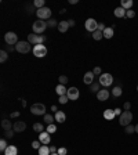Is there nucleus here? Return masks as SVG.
<instances>
[{
  "instance_id": "11",
  "label": "nucleus",
  "mask_w": 138,
  "mask_h": 155,
  "mask_svg": "<svg viewBox=\"0 0 138 155\" xmlns=\"http://www.w3.org/2000/svg\"><path fill=\"white\" fill-rule=\"evenodd\" d=\"M66 96H68V98L69 100H72V101H76L79 97H80V92H79V89L77 87H69L68 89V93H66Z\"/></svg>"
},
{
  "instance_id": "39",
  "label": "nucleus",
  "mask_w": 138,
  "mask_h": 155,
  "mask_svg": "<svg viewBox=\"0 0 138 155\" xmlns=\"http://www.w3.org/2000/svg\"><path fill=\"white\" fill-rule=\"evenodd\" d=\"M58 101H60V104H66L69 101V98H68V96H61V97L58 98Z\"/></svg>"
},
{
  "instance_id": "4",
  "label": "nucleus",
  "mask_w": 138,
  "mask_h": 155,
  "mask_svg": "<svg viewBox=\"0 0 138 155\" xmlns=\"http://www.w3.org/2000/svg\"><path fill=\"white\" fill-rule=\"evenodd\" d=\"M36 16H38L39 20H43V21H48L51 20V10L48 7H43V8H39L36 10Z\"/></svg>"
},
{
  "instance_id": "21",
  "label": "nucleus",
  "mask_w": 138,
  "mask_h": 155,
  "mask_svg": "<svg viewBox=\"0 0 138 155\" xmlns=\"http://www.w3.org/2000/svg\"><path fill=\"white\" fill-rule=\"evenodd\" d=\"M115 116H116V114H115L113 109H105V111H104V118L108 119V121H112Z\"/></svg>"
},
{
  "instance_id": "33",
  "label": "nucleus",
  "mask_w": 138,
  "mask_h": 155,
  "mask_svg": "<svg viewBox=\"0 0 138 155\" xmlns=\"http://www.w3.org/2000/svg\"><path fill=\"white\" fill-rule=\"evenodd\" d=\"M7 141H6V139H1L0 140V151H1V152H4V151H6V150H7Z\"/></svg>"
},
{
  "instance_id": "31",
  "label": "nucleus",
  "mask_w": 138,
  "mask_h": 155,
  "mask_svg": "<svg viewBox=\"0 0 138 155\" xmlns=\"http://www.w3.org/2000/svg\"><path fill=\"white\" fill-rule=\"evenodd\" d=\"M8 58V53L6 50H1L0 51V62H6Z\"/></svg>"
},
{
  "instance_id": "14",
  "label": "nucleus",
  "mask_w": 138,
  "mask_h": 155,
  "mask_svg": "<svg viewBox=\"0 0 138 155\" xmlns=\"http://www.w3.org/2000/svg\"><path fill=\"white\" fill-rule=\"evenodd\" d=\"M109 96H111V93L108 92L107 89H101L100 92L97 93V98L100 101H107L109 98Z\"/></svg>"
},
{
  "instance_id": "18",
  "label": "nucleus",
  "mask_w": 138,
  "mask_h": 155,
  "mask_svg": "<svg viewBox=\"0 0 138 155\" xmlns=\"http://www.w3.org/2000/svg\"><path fill=\"white\" fill-rule=\"evenodd\" d=\"M55 92H57V94L61 97V96H66V93H68V89L65 87V85H58L57 87H55Z\"/></svg>"
},
{
  "instance_id": "36",
  "label": "nucleus",
  "mask_w": 138,
  "mask_h": 155,
  "mask_svg": "<svg viewBox=\"0 0 138 155\" xmlns=\"http://www.w3.org/2000/svg\"><path fill=\"white\" fill-rule=\"evenodd\" d=\"M46 132H48L50 133V134H51V133H55L57 132V126H55V125H48V126H47V130Z\"/></svg>"
},
{
  "instance_id": "55",
  "label": "nucleus",
  "mask_w": 138,
  "mask_h": 155,
  "mask_svg": "<svg viewBox=\"0 0 138 155\" xmlns=\"http://www.w3.org/2000/svg\"><path fill=\"white\" fill-rule=\"evenodd\" d=\"M137 92H138V86H137Z\"/></svg>"
},
{
  "instance_id": "16",
  "label": "nucleus",
  "mask_w": 138,
  "mask_h": 155,
  "mask_svg": "<svg viewBox=\"0 0 138 155\" xmlns=\"http://www.w3.org/2000/svg\"><path fill=\"white\" fill-rule=\"evenodd\" d=\"M55 122H58V123H64L65 121H66V115H65V112L64 111H58V112H55Z\"/></svg>"
},
{
  "instance_id": "23",
  "label": "nucleus",
  "mask_w": 138,
  "mask_h": 155,
  "mask_svg": "<svg viewBox=\"0 0 138 155\" xmlns=\"http://www.w3.org/2000/svg\"><path fill=\"white\" fill-rule=\"evenodd\" d=\"M55 121V118L53 115H50V114H46V115L43 116V122L48 126V125H53V122Z\"/></svg>"
},
{
  "instance_id": "22",
  "label": "nucleus",
  "mask_w": 138,
  "mask_h": 155,
  "mask_svg": "<svg viewBox=\"0 0 138 155\" xmlns=\"http://www.w3.org/2000/svg\"><path fill=\"white\" fill-rule=\"evenodd\" d=\"M4 155H18V150H17L15 146H8L7 150L3 152Z\"/></svg>"
},
{
  "instance_id": "17",
  "label": "nucleus",
  "mask_w": 138,
  "mask_h": 155,
  "mask_svg": "<svg viewBox=\"0 0 138 155\" xmlns=\"http://www.w3.org/2000/svg\"><path fill=\"white\" fill-rule=\"evenodd\" d=\"M57 28H58V31L61 32V33H65V32L68 31L70 26H69L68 21H61V22L58 24V26H57Z\"/></svg>"
},
{
  "instance_id": "49",
  "label": "nucleus",
  "mask_w": 138,
  "mask_h": 155,
  "mask_svg": "<svg viewBox=\"0 0 138 155\" xmlns=\"http://www.w3.org/2000/svg\"><path fill=\"white\" fill-rule=\"evenodd\" d=\"M113 111H115V114H116V115H119V116H120V115H122V109H119V108H116V109H113Z\"/></svg>"
},
{
  "instance_id": "34",
  "label": "nucleus",
  "mask_w": 138,
  "mask_h": 155,
  "mask_svg": "<svg viewBox=\"0 0 138 155\" xmlns=\"http://www.w3.org/2000/svg\"><path fill=\"white\" fill-rule=\"evenodd\" d=\"M33 6H35V7H38V10H39V8L46 7V6H44V0H35V1H33Z\"/></svg>"
},
{
  "instance_id": "44",
  "label": "nucleus",
  "mask_w": 138,
  "mask_h": 155,
  "mask_svg": "<svg viewBox=\"0 0 138 155\" xmlns=\"http://www.w3.org/2000/svg\"><path fill=\"white\" fill-rule=\"evenodd\" d=\"M92 73L97 76V75H101V67H95L94 69H92Z\"/></svg>"
},
{
  "instance_id": "28",
  "label": "nucleus",
  "mask_w": 138,
  "mask_h": 155,
  "mask_svg": "<svg viewBox=\"0 0 138 155\" xmlns=\"http://www.w3.org/2000/svg\"><path fill=\"white\" fill-rule=\"evenodd\" d=\"M122 94H123L122 87H119V86H116V87H113V89H112V96H115V97H120Z\"/></svg>"
},
{
  "instance_id": "52",
  "label": "nucleus",
  "mask_w": 138,
  "mask_h": 155,
  "mask_svg": "<svg viewBox=\"0 0 138 155\" xmlns=\"http://www.w3.org/2000/svg\"><path fill=\"white\" fill-rule=\"evenodd\" d=\"M21 102H22V107H26V101L23 100V98H21Z\"/></svg>"
},
{
  "instance_id": "13",
  "label": "nucleus",
  "mask_w": 138,
  "mask_h": 155,
  "mask_svg": "<svg viewBox=\"0 0 138 155\" xmlns=\"http://www.w3.org/2000/svg\"><path fill=\"white\" fill-rule=\"evenodd\" d=\"M94 78H95V75L92 73V71L86 72L84 78H83V82H84V85H90V86H91L92 83H94Z\"/></svg>"
},
{
  "instance_id": "38",
  "label": "nucleus",
  "mask_w": 138,
  "mask_h": 155,
  "mask_svg": "<svg viewBox=\"0 0 138 155\" xmlns=\"http://www.w3.org/2000/svg\"><path fill=\"white\" fill-rule=\"evenodd\" d=\"M42 146H43V144H42L39 140H36V141H33V143H32V148H35V150H39Z\"/></svg>"
},
{
  "instance_id": "53",
  "label": "nucleus",
  "mask_w": 138,
  "mask_h": 155,
  "mask_svg": "<svg viewBox=\"0 0 138 155\" xmlns=\"http://www.w3.org/2000/svg\"><path fill=\"white\" fill-rule=\"evenodd\" d=\"M135 133H138V125H135Z\"/></svg>"
},
{
  "instance_id": "24",
  "label": "nucleus",
  "mask_w": 138,
  "mask_h": 155,
  "mask_svg": "<svg viewBox=\"0 0 138 155\" xmlns=\"http://www.w3.org/2000/svg\"><path fill=\"white\" fill-rule=\"evenodd\" d=\"M33 130L40 134V133L44 132V126H43V123H42V122H36V123L33 125Z\"/></svg>"
},
{
  "instance_id": "2",
  "label": "nucleus",
  "mask_w": 138,
  "mask_h": 155,
  "mask_svg": "<svg viewBox=\"0 0 138 155\" xmlns=\"http://www.w3.org/2000/svg\"><path fill=\"white\" fill-rule=\"evenodd\" d=\"M131 121H133V114H131V111H123L122 115L119 116V123L122 125V126H129L131 125Z\"/></svg>"
},
{
  "instance_id": "54",
  "label": "nucleus",
  "mask_w": 138,
  "mask_h": 155,
  "mask_svg": "<svg viewBox=\"0 0 138 155\" xmlns=\"http://www.w3.org/2000/svg\"><path fill=\"white\" fill-rule=\"evenodd\" d=\"M51 155H58V154H51Z\"/></svg>"
},
{
  "instance_id": "9",
  "label": "nucleus",
  "mask_w": 138,
  "mask_h": 155,
  "mask_svg": "<svg viewBox=\"0 0 138 155\" xmlns=\"http://www.w3.org/2000/svg\"><path fill=\"white\" fill-rule=\"evenodd\" d=\"M98 24L100 22H97L94 18H88V20H86V22H84V28H86V31H88V32H95L97 29H98Z\"/></svg>"
},
{
  "instance_id": "45",
  "label": "nucleus",
  "mask_w": 138,
  "mask_h": 155,
  "mask_svg": "<svg viewBox=\"0 0 138 155\" xmlns=\"http://www.w3.org/2000/svg\"><path fill=\"white\" fill-rule=\"evenodd\" d=\"M50 152H51V154H57V152H58V148L57 147H54V146H50Z\"/></svg>"
},
{
  "instance_id": "51",
  "label": "nucleus",
  "mask_w": 138,
  "mask_h": 155,
  "mask_svg": "<svg viewBox=\"0 0 138 155\" xmlns=\"http://www.w3.org/2000/svg\"><path fill=\"white\" fill-rule=\"evenodd\" d=\"M51 111H54V112H58V108H57V105H53V107H51Z\"/></svg>"
},
{
  "instance_id": "7",
  "label": "nucleus",
  "mask_w": 138,
  "mask_h": 155,
  "mask_svg": "<svg viewBox=\"0 0 138 155\" xmlns=\"http://www.w3.org/2000/svg\"><path fill=\"white\" fill-rule=\"evenodd\" d=\"M31 112L33 115H46V105L42 102H36L31 107Z\"/></svg>"
},
{
  "instance_id": "8",
  "label": "nucleus",
  "mask_w": 138,
  "mask_h": 155,
  "mask_svg": "<svg viewBox=\"0 0 138 155\" xmlns=\"http://www.w3.org/2000/svg\"><path fill=\"white\" fill-rule=\"evenodd\" d=\"M46 40V36H43V35H36V33H29V36H28V42L31 43V44H43V42Z\"/></svg>"
},
{
  "instance_id": "15",
  "label": "nucleus",
  "mask_w": 138,
  "mask_h": 155,
  "mask_svg": "<svg viewBox=\"0 0 138 155\" xmlns=\"http://www.w3.org/2000/svg\"><path fill=\"white\" fill-rule=\"evenodd\" d=\"M25 129H26V123H25V122H21V121H19V122H15L14 126H13V130H14L15 133L23 132Z\"/></svg>"
},
{
  "instance_id": "46",
  "label": "nucleus",
  "mask_w": 138,
  "mask_h": 155,
  "mask_svg": "<svg viewBox=\"0 0 138 155\" xmlns=\"http://www.w3.org/2000/svg\"><path fill=\"white\" fill-rule=\"evenodd\" d=\"M105 29H107V26H105L104 24H102V22H100V24H98V31L104 32V31H105Z\"/></svg>"
},
{
  "instance_id": "3",
  "label": "nucleus",
  "mask_w": 138,
  "mask_h": 155,
  "mask_svg": "<svg viewBox=\"0 0 138 155\" xmlns=\"http://www.w3.org/2000/svg\"><path fill=\"white\" fill-rule=\"evenodd\" d=\"M15 50L21 54H28L31 51V43L28 40H22V42H18L15 44Z\"/></svg>"
},
{
  "instance_id": "48",
  "label": "nucleus",
  "mask_w": 138,
  "mask_h": 155,
  "mask_svg": "<svg viewBox=\"0 0 138 155\" xmlns=\"http://www.w3.org/2000/svg\"><path fill=\"white\" fill-rule=\"evenodd\" d=\"M68 24H69V26H75V25H76L75 20H68Z\"/></svg>"
},
{
  "instance_id": "35",
  "label": "nucleus",
  "mask_w": 138,
  "mask_h": 155,
  "mask_svg": "<svg viewBox=\"0 0 138 155\" xmlns=\"http://www.w3.org/2000/svg\"><path fill=\"white\" fill-rule=\"evenodd\" d=\"M58 21H57V20H54V18H51V20H48V21H47V26H48V28H54V26H58Z\"/></svg>"
},
{
  "instance_id": "43",
  "label": "nucleus",
  "mask_w": 138,
  "mask_h": 155,
  "mask_svg": "<svg viewBox=\"0 0 138 155\" xmlns=\"http://www.w3.org/2000/svg\"><path fill=\"white\" fill-rule=\"evenodd\" d=\"M123 108H124V111H130V108H131V102H130V101H126V102H124V105H123Z\"/></svg>"
},
{
  "instance_id": "42",
  "label": "nucleus",
  "mask_w": 138,
  "mask_h": 155,
  "mask_svg": "<svg viewBox=\"0 0 138 155\" xmlns=\"http://www.w3.org/2000/svg\"><path fill=\"white\" fill-rule=\"evenodd\" d=\"M14 130H7V132L4 133V137H8V139H13V136H14Z\"/></svg>"
},
{
  "instance_id": "26",
  "label": "nucleus",
  "mask_w": 138,
  "mask_h": 155,
  "mask_svg": "<svg viewBox=\"0 0 138 155\" xmlns=\"http://www.w3.org/2000/svg\"><path fill=\"white\" fill-rule=\"evenodd\" d=\"M38 151H39V155H51L48 146H42V147L39 148Z\"/></svg>"
},
{
  "instance_id": "50",
  "label": "nucleus",
  "mask_w": 138,
  "mask_h": 155,
  "mask_svg": "<svg viewBox=\"0 0 138 155\" xmlns=\"http://www.w3.org/2000/svg\"><path fill=\"white\" fill-rule=\"evenodd\" d=\"M79 0H69V4H77Z\"/></svg>"
},
{
  "instance_id": "29",
  "label": "nucleus",
  "mask_w": 138,
  "mask_h": 155,
  "mask_svg": "<svg viewBox=\"0 0 138 155\" xmlns=\"http://www.w3.org/2000/svg\"><path fill=\"white\" fill-rule=\"evenodd\" d=\"M92 39H94V40H101V39L104 38V32H101V31H98V29H97V31L95 32H92Z\"/></svg>"
},
{
  "instance_id": "12",
  "label": "nucleus",
  "mask_w": 138,
  "mask_h": 155,
  "mask_svg": "<svg viewBox=\"0 0 138 155\" xmlns=\"http://www.w3.org/2000/svg\"><path fill=\"white\" fill-rule=\"evenodd\" d=\"M39 141L43 144V146H47V144H50V141H51V137H50V133L48 132H43L39 134Z\"/></svg>"
},
{
  "instance_id": "19",
  "label": "nucleus",
  "mask_w": 138,
  "mask_h": 155,
  "mask_svg": "<svg viewBox=\"0 0 138 155\" xmlns=\"http://www.w3.org/2000/svg\"><path fill=\"white\" fill-rule=\"evenodd\" d=\"M126 10L120 6V7H116L115 11H113V14H115V17H117V18H123V17H126Z\"/></svg>"
},
{
  "instance_id": "20",
  "label": "nucleus",
  "mask_w": 138,
  "mask_h": 155,
  "mask_svg": "<svg viewBox=\"0 0 138 155\" xmlns=\"http://www.w3.org/2000/svg\"><path fill=\"white\" fill-rule=\"evenodd\" d=\"M13 126H14V125L11 123L8 119H3V121H1V127L4 129V132H7V130H13Z\"/></svg>"
},
{
  "instance_id": "40",
  "label": "nucleus",
  "mask_w": 138,
  "mask_h": 155,
  "mask_svg": "<svg viewBox=\"0 0 138 155\" xmlns=\"http://www.w3.org/2000/svg\"><path fill=\"white\" fill-rule=\"evenodd\" d=\"M58 155H66L68 154V150L65 147H61V148H58V152H57Z\"/></svg>"
},
{
  "instance_id": "30",
  "label": "nucleus",
  "mask_w": 138,
  "mask_h": 155,
  "mask_svg": "<svg viewBox=\"0 0 138 155\" xmlns=\"http://www.w3.org/2000/svg\"><path fill=\"white\" fill-rule=\"evenodd\" d=\"M100 87H101L100 82H94V83L91 85V89H90V90H91V93H98V92L101 90Z\"/></svg>"
},
{
  "instance_id": "41",
  "label": "nucleus",
  "mask_w": 138,
  "mask_h": 155,
  "mask_svg": "<svg viewBox=\"0 0 138 155\" xmlns=\"http://www.w3.org/2000/svg\"><path fill=\"white\" fill-rule=\"evenodd\" d=\"M126 17H127V18H134V17H135V11H133V10H127Z\"/></svg>"
},
{
  "instance_id": "10",
  "label": "nucleus",
  "mask_w": 138,
  "mask_h": 155,
  "mask_svg": "<svg viewBox=\"0 0 138 155\" xmlns=\"http://www.w3.org/2000/svg\"><path fill=\"white\" fill-rule=\"evenodd\" d=\"M4 40H6V43L10 44V46H15L17 43H18V36H17V33L14 32H7L6 35H4Z\"/></svg>"
},
{
  "instance_id": "32",
  "label": "nucleus",
  "mask_w": 138,
  "mask_h": 155,
  "mask_svg": "<svg viewBox=\"0 0 138 155\" xmlns=\"http://www.w3.org/2000/svg\"><path fill=\"white\" fill-rule=\"evenodd\" d=\"M124 132L127 133V134H133V133H135V126H133V125L126 126V127H124Z\"/></svg>"
},
{
  "instance_id": "1",
  "label": "nucleus",
  "mask_w": 138,
  "mask_h": 155,
  "mask_svg": "<svg viewBox=\"0 0 138 155\" xmlns=\"http://www.w3.org/2000/svg\"><path fill=\"white\" fill-rule=\"evenodd\" d=\"M47 28H48L47 26V21H43V20H38V21H35L33 25H32V31H33V33H36V35L43 33Z\"/></svg>"
},
{
  "instance_id": "47",
  "label": "nucleus",
  "mask_w": 138,
  "mask_h": 155,
  "mask_svg": "<svg viewBox=\"0 0 138 155\" xmlns=\"http://www.w3.org/2000/svg\"><path fill=\"white\" fill-rule=\"evenodd\" d=\"M18 116H19V111H15V112L10 114V118H18Z\"/></svg>"
},
{
  "instance_id": "25",
  "label": "nucleus",
  "mask_w": 138,
  "mask_h": 155,
  "mask_svg": "<svg viewBox=\"0 0 138 155\" xmlns=\"http://www.w3.org/2000/svg\"><path fill=\"white\" fill-rule=\"evenodd\" d=\"M104 38L105 39H112L113 38V28H112V26H109V28L107 26V29L104 31Z\"/></svg>"
},
{
  "instance_id": "27",
  "label": "nucleus",
  "mask_w": 138,
  "mask_h": 155,
  "mask_svg": "<svg viewBox=\"0 0 138 155\" xmlns=\"http://www.w3.org/2000/svg\"><path fill=\"white\" fill-rule=\"evenodd\" d=\"M122 7L127 11V10H131L133 7V0H122Z\"/></svg>"
},
{
  "instance_id": "6",
  "label": "nucleus",
  "mask_w": 138,
  "mask_h": 155,
  "mask_svg": "<svg viewBox=\"0 0 138 155\" xmlns=\"http://www.w3.org/2000/svg\"><path fill=\"white\" fill-rule=\"evenodd\" d=\"M98 82H100L101 86H104V87H109V86L113 83V76H112L111 73H101Z\"/></svg>"
},
{
  "instance_id": "5",
  "label": "nucleus",
  "mask_w": 138,
  "mask_h": 155,
  "mask_svg": "<svg viewBox=\"0 0 138 155\" xmlns=\"http://www.w3.org/2000/svg\"><path fill=\"white\" fill-rule=\"evenodd\" d=\"M32 53H33L35 57H38V58H43L47 54V47L44 44H36V46L32 49Z\"/></svg>"
},
{
  "instance_id": "37",
  "label": "nucleus",
  "mask_w": 138,
  "mask_h": 155,
  "mask_svg": "<svg viewBox=\"0 0 138 155\" xmlns=\"http://www.w3.org/2000/svg\"><path fill=\"white\" fill-rule=\"evenodd\" d=\"M58 80H60V85H66L68 83V78L65 76V75H61V76L58 78Z\"/></svg>"
}]
</instances>
